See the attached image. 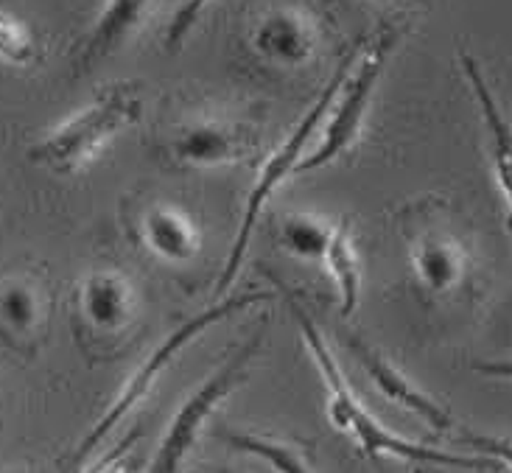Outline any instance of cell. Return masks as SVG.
Segmentation results:
<instances>
[{
  "mask_svg": "<svg viewBox=\"0 0 512 473\" xmlns=\"http://www.w3.org/2000/svg\"><path fill=\"white\" fill-rule=\"evenodd\" d=\"M387 3H406V0H387Z\"/></svg>",
  "mask_w": 512,
  "mask_h": 473,
  "instance_id": "25",
  "label": "cell"
},
{
  "mask_svg": "<svg viewBox=\"0 0 512 473\" xmlns=\"http://www.w3.org/2000/svg\"><path fill=\"white\" fill-rule=\"evenodd\" d=\"M45 289L34 275L12 272L0 280V325L12 336L28 339L40 331L45 320Z\"/></svg>",
  "mask_w": 512,
  "mask_h": 473,
  "instance_id": "15",
  "label": "cell"
},
{
  "mask_svg": "<svg viewBox=\"0 0 512 473\" xmlns=\"http://www.w3.org/2000/svg\"><path fill=\"white\" fill-rule=\"evenodd\" d=\"M347 348H350V353L359 359L361 367L367 370V376L373 378L375 387L384 392L392 404L415 412L417 418H423L429 426L440 429V432H443V429H451V415L445 412L443 406L434 404L423 390H417L415 384L403 376L395 364L387 362V359H384L375 348H370L364 339H359V336H347Z\"/></svg>",
  "mask_w": 512,
  "mask_h": 473,
  "instance_id": "11",
  "label": "cell"
},
{
  "mask_svg": "<svg viewBox=\"0 0 512 473\" xmlns=\"http://www.w3.org/2000/svg\"><path fill=\"white\" fill-rule=\"evenodd\" d=\"M37 54L40 51H37L31 28L14 14L0 12V59L17 68H26L37 59Z\"/></svg>",
  "mask_w": 512,
  "mask_h": 473,
  "instance_id": "19",
  "label": "cell"
},
{
  "mask_svg": "<svg viewBox=\"0 0 512 473\" xmlns=\"http://www.w3.org/2000/svg\"><path fill=\"white\" fill-rule=\"evenodd\" d=\"M395 40H398V28H378L373 45L367 48V54L361 56L359 68L347 73L345 84L336 96V110L331 112V121L322 132L319 146L297 166V171H317V168L339 160L342 154L356 146L364 121H367V112H370V104H373L378 79H381L384 65H387L389 54L395 48Z\"/></svg>",
  "mask_w": 512,
  "mask_h": 473,
  "instance_id": "5",
  "label": "cell"
},
{
  "mask_svg": "<svg viewBox=\"0 0 512 473\" xmlns=\"http://www.w3.org/2000/svg\"><path fill=\"white\" fill-rule=\"evenodd\" d=\"M258 132L227 112H194L168 132L166 157L180 168H219L258 157Z\"/></svg>",
  "mask_w": 512,
  "mask_h": 473,
  "instance_id": "6",
  "label": "cell"
},
{
  "mask_svg": "<svg viewBox=\"0 0 512 473\" xmlns=\"http://www.w3.org/2000/svg\"><path fill=\"white\" fill-rule=\"evenodd\" d=\"M149 9H152V0H107L93 28H90V34H87V40L79 48L76 68H96L98 62H104L115 51H121L146 23Z\"/></svg>",
  "mask_w": 512,
  "mask_h": 473,
  "instance_id": "13",
  "label": "cell"
},
{
  "mask_svg": "<svg viewBox=\"0 0 512 473\" xmlns=\"http://www.w3.org/2000/svg\"><path fill=\"white\" fill-rule=\"evenodd\" d=\"M224 440L230 446H236L244 454L261 457L263 462H269L277 473H311L308 468V457L297 443L289 440H275V437H263V434H241L227 432Z\"/></svg>",
  "mask_w": 512,
  "mask_h": 473,
  "instance_id": "18",
  "label": "cell"
},
{
  "mask_svg": "<svg viewBox=\"0 0 512 473\" xmlns=\"http://www.w3.org/2000/svg\"><path fill=\"white\" fill-rule=\"evenodd\" d=\"M138 437H140V429H135V432H132V434H126L124 440H121L118 446L112 448L110 454H104V457H101V460H98L96 465H90V468H87V471H84V473H101V471H104V468H107V465H110V462L121 460L126 451L135 446V440H138Z\"/></svg>",
  "mask_w": 512,
  "mask_h": 473,
  "instance_id": "22",
  "label": "cell"
},
{
  "mask_svg": "<svg viewBox=\"0 0 512 473\" xmlns=\"http://www.w3.org/2000/svg\"><path fill=\"white\" fill-rule=\"evenodd\" d=\"M140 236L154 258L166 264L185 266L199 258L202 233L196 222L177 205L154 202L140 219Z\"/></svg>",
  "mask_w": 512,
  "mask_h": 473,
  "instance_id": "12",
  "label": "cell"
},
{
  "mask_svg": "<svg viewBox=\"0 0 512 473\" xmlns=\"http://www.w3.org/2000/svg\"><path fill=\"white\" fill-rule=\"evenodd\" d=\"M269 294H263V292H252V294H238V297H227V300H222V303H216V306H210L208 311H202L199 317H194V320H188L185 325H180L174 334L168 336L166 342L160 345V348L154 350L152 356L143 362V367H140L138 373L135 376L129 378V384L124 387V392L118 395V401L112 404V409L104 415V418L98 420L96 423V429L93 432L87 434L84 437V443L79 446V451H76V457L73 460L76 462H84L93 451H96V446L107 437V434L121 423V420L126 418V412L132 409V406L138 404L140 398L146 395V392L152 390V384L157 381V376L166 370L168 364H171V359L180 353L194 336H199L205 328H210L213 322H219V320H227L230 314H236V311H244V308H250L255 306V303H263Z\"/></svg>",
  "mask_w": 512,
  "mask_h": 473,
  "instance_id": "7",
  "label": "cell"
},
{
  "mask_svg": "<svg viewBox=\"0 0 512 473\" xmlns=\"http://www.w3.org/2000/svg\"><path fill=\"white\" fill-rule=\"evenodd\" d=\"M250 45L266 65L300 70L314 62L319 51V28L314 17L294 3L266 6L250 28Z\"/></svg>",
  "mask_w": 512,
  "mask_h": 473,
  "instance_id": "9",
  "label": "cell"
},
{
  "mask_svg": "<svg viewBox=\"0 0 512 473\" xmlns=\"http://www.w3.org/2000/svg\"><path fill=\"white\" fill-rule=\"evenodd\" d=\"M289 306L291 314H294V320L300 325V331H303L305 342H308V348H311L314 359H317L319 373L325 378V387H328V395H331V401H328L331 420L339 429H345V432H350L359 440L361 451H364L367 457L392 454V457H403V460L412 462L451 465V468H471V471H493V468H496V462L493 460H471V457L443 454V451L417 446V443H409V440H403L398 434L387 432L378 420H373L364 412V406H361L359 401H356V395L350 392L345 373L339 370V364L333 362V353L328 350L325 339H322V334L317 331V325L311 322V317H308L294 300H291Z\"/></svg>",
  "mask_w": 512,
  "mask_h": 473,
  "instance_id": "1",
  "label": "cell"
},
{
  "mask_svg": "<svg viewBox=\"0 0 512 473\" xmlns=\"http://www.w3.org/2000/svg\"><path fill=\"white\" fill-rule=\"evenodd\" d=\"M84 322L98 334H121L138 314V294L121 269H96L79 289Z\"/></svg>",
  "mask_w": 512,
  "mask_h": 473,
  "instance_id": "10",
  "label": "cell"
},
{
  "mask_svg": "<svg viewBox=\"0 0 512 473\" xmlns=\"http://www.w3.org/2000/svg\"><path fill=\"white\" fill-rule=\"evenodd\" d=\"M143 110L138 84H112L101 96L76 115H70L65 124H59L28 152L34 163L54 168L59 174L79 171L90 163L101 146H107L121 129L135 124Z\"/></svg>",
  "mask_w": 512,
  "mask_h": 473,
  "instance_id": "2",
  "label": "cell"
},
{
  "mask_svg": "<svg viewBox=\"0 0 512 473\" xmlns=\"http://www.w3.org/2000/svg\"><path fill=\"white\" fill-rule=\"evenodd\" d=\"M258 342H261V336H252L247 345H241V348H238L236 353H233V356H230V359L202 384V387H196L194 395L180 406V412H177L174 420L168 423L166 434H163V440H160V448H157V454H154L149 473H180L182 462L191 454V448L196 446L199 432H202V426H205L210 415H213V409L222 404L224 398L230 395V390H233L238 381H241V376H244L252 353L258 350Z\"/></svg>",
  "mask_w": 512,
  "mask_h": 473,
  "instance_id": "8",
  "label": "cell"
},
{
  "mask_svg": "<svg viewBox=\"0 0 512 473\" xmlns=\"http://www.w3.org/2000/svg\"><path fill=\"white\" fill-rule=\"evenodd\" d=\"M353 59H356L353 54L342 59V65L336 68L331 82L325 84V90H322L317 101L311 104V110L305 112V118L297 124V129H294L289 138L277 146L275 152L266 157V163H263L261 168V177H258V182H255L250 199H247V210H244V219H241V227H238L236 241H233L230 255H227L222 280H219V292H227V289H230V283L236 280L238 269H241V264H244V252H247V247H250L252 230H255V224H258V219H261V210L266 208L269 196L275 194L277 185L286 180L289 174H297V166L303 163L305 146H308V140H311V135H314V129H317L319 121L328 115L331 104L336 101V96H339V90H342V84H345L347 73H350V68H353Z\"/></svg>",
  "mask_w": 512,
  "mask_h": 473,
  "instance_id": "4",
  "label": "cell"
},
{
  "mask_svg": "<svg viewBox=\"0 0 512 473\" xmlns=\"http://www.w3.org/2000/svg\"><path fill=\"white\" fill-rule=\"evenodd\" d=\"M336 227L339 224H333L331 219H325L322 213H314V210H286L277 219L275 233L280 247L289 250V255L300 258V261L325 264Z\"/></svg>",
  "mask_w": 512,
  "mask_h": 473,
  "instance_id": "16",
  "label": "cell"
},
{
  "mask_svg": "<svg viewBox=\"0 0 512 473\" xmlns=\"http://www.w3.org/2000/svg\"><path fill=\"white\" fill-rule=\"evenodd\" d=\"M462 440L473 446L476 451H482L485 457L504 462L507 468H512V440L504 437H485V434H462Z\"/></svg>",
  "mask_w": 512,
  "mask_h": 473,
  "instance_id": "21",
  "label": "cell"
},
{
  "mask_svg": "<svg viewBox=\"0 0 512 473\" xmlns=\"http://www.w3.org/2000/svg\"><path fill=\"white\" fill-rule=\"evenodd\" d=\"M115 462H118V460H115ZM115 462H110V465H107V468H104L101 473H124L121 468H118V465H115Z\"/></svg>",
  "mask_w": 512,
  "mask_h": 473,
  "instance_id": "24",
  "label": "cell"
},
{
  "mask_svg": "<svg viewBox=\"0 0 512 473\" xmlns=\"http://www.w3.org/2000/svg\"><path fill=\"white\" fill-rule=\"evenodd\" d=\"M210 0H182V6L174 12V17L168 20L166 28V45L168 48H180L182 40L188 37V31L196 26L199 14L205 12Z\"/></svg>",
  "mask_w": 512,
  "mask_h": 473,
  "instance_id": "20",
  "label": "cell"
},
{
  "mask_svg": "<svg viewBox=\"0 0 512 473\" xmlns=\"http://www.w3.org/2000/svg\"><path fill=\"white\" fill-rule=\"evenodd\" d=\"M459 62H462V70H465L473 93H476V101L482 107V115H485L487 132H490L493 166H496V180H499L501 194L507 199V227H510L512 233V126L504 118V112L499 110V104H496V98H493L485 76H482V68L476 65V59L468 51H459Z\"/></svg>",
  "mask_w": 512,
  "mask_h": 473,
  "instance_id": "14",
  "label": "cell"
},
{
  "mask_svg": "<svg viewBox=\"0 0 512 473\" xmlns=\"http://www.w3.org/2000/svg\"><path fill=\"white\" fill-rule=\"evenodd\" d=\"M325 266H328L331 278L336 280V286H339L342 314L350 317V314L356 311V303H359L361 264L356 244H353V238H350V230H347L345 222L339 224L336 233H333L331 247H328V255H325Z\"/></svg>",
  "mask_w": 512,
  "mask_h": 473,
  "instance_id": "17",
  "label": "cell"
},
{
  "mask_svg": "<svg viewBox=\"0 0 512 473\" xmlns=\"http://www.w3.org/2000/svg\"><path fill=\"white\" fill-rule=\"evenodd\" d=\"M403 238L409 264L420 289L431 297H448L465 286L473 261L465 238L437 199H423L403 210Z\"/></svg>",
  "mask_w": 512,
  "mask_h": 473,
  "instance_id": "3",
  "label": "cell"
},
{
  "mask_svg": "<svg viewBox=\"0 0 512 473\" xmlns=\"http://www.w3.org/2000/svg\"><path fill=\"white\" fill-rule=\"evenodd\" d=\"M473 370L485 373V376H496V378H512V362H476Z\"/></svg>",
  "mask_w": 512,
  "mask_h": 473,
  "instance_id": "23",
  "label": "cell"
}]
</instances>
